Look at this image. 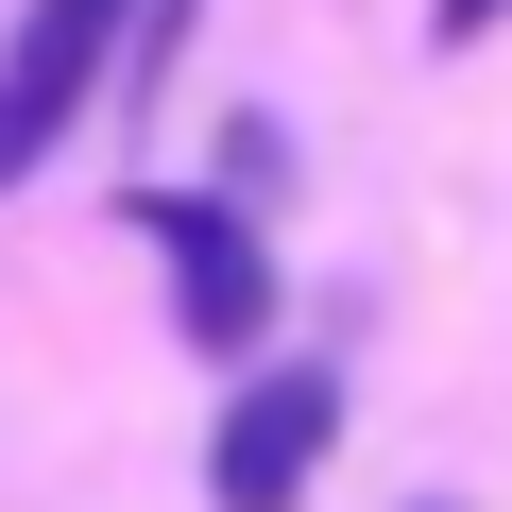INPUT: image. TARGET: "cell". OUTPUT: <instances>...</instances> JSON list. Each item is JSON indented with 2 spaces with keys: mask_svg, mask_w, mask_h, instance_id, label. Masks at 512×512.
I'll return each instance as SVG.
<instances>
[{
  "mask_svg": "<svg viewBox=\"0 0 512 512\" xmlns=\"http://www.w3.org/2000/svg\"><path fill=\"white\" fill-rule=\"evenodd\" d=\"M137 239L171 256V325H188V359H256V342H274V239H256L239 205H205V188H137Z\"/></svg>",
  "mask_w": 512,
  "mask_h": 512,
  "instance_id": "7a4b0ae2",
  "label": "cell"
},
{
  "mask_svg": "<svg viewBox=\"0 0 512 512\" xmlns=\"http://www.w3.org/2000/svg\"><path fill=\"white\" fill-rule=\"evenodd\" d=\"M325 444H342V376L325 359H274V376H239V410L205 427V495L222 512H308Z\"/></svg>",
  "mask_w": 512,
  "mask_h": 512,
  "instance_id": "3957f363",
  "label": "cell"
},
{
  "mask_svg": "<svg viewBox=\"0 0 512 512\" xmlns=\"http://www.w3.org/2000/svg\"><path fill=\"white\" fill-rule=\"evenodd\" d=\"M120 18L137 0H18V35H0V188H35L52 137L120 86Z\"/></svg>",
  "mask_w": 512,
  "mask_h": 512,
  "instance_id": "6da1fadb",
  "label": "cell"
},
{
  "mask_svg": "<svg viewBox=\"0 0 512 512\" xmlns=\"http://www.w3.org/2000/svg\"><path fill=\"white\" fill-rule=\"evenodd\" d=\"M495 18H512V0H427V35H444V52H461V35H495Z\"/></svg>",
  "mask_w": 512,
  "mask_h": 512,
  "instance_id": "277c9868",
  "label": "cell"
}]
</instances>
